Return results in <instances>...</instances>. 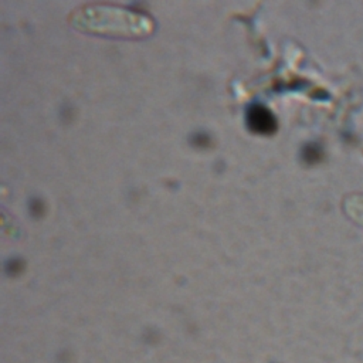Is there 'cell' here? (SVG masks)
I'll return each instance as SVG.
<instances>
[{
    "instance_id": "cell-1",
    "label": "cell",
    "mask_w": 363,
    "mask_h": 363,
    "mask_svg": "<svg viewBox=\"0 0 363 363\" xmlns=\"http://www.w3.org/2000/svg\"><path fill=\"white\" fill-rule=\"evenodd\" d=\"M69 23L84 33L130 40L143 38L155 28L149 14L112 3L79 6L71 13Z\"/></svg>"
},
{
    "instance_id": "cell-2",
    "label": "cell",
    "mask_w": 363,
    "mask_h": 363,
    "mask_svg": "<svg viewBox=\"0 0 363 363\" xmlns=\"http://www.w3.org/2000/svg\"><path fill=\"white\" fill-rule=\"evenodd\" d=\"M248 123L255 132H259V133L271 132L275 125L274 116L271 115V112L259 105H255L248 111Z\"/></svg>"
}]
</instances>
